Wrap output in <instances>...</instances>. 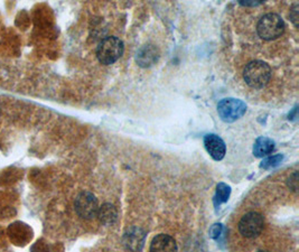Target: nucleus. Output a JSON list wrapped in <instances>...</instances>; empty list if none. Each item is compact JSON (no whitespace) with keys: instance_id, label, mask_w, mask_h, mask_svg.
Segmentation results:
<instances>
[{"instance_id":"nucleus-8","label":"nucleus","mask_w":299,"mask_h":252,"mask_svg":"<svg viewBox=\"0 0 299 252\" xmlns=\"http://www.w3.org/2000/svg\"><path fill=\"white\" fill-rule=\"evenodd\" d=\"M204 146L214 160H222L226 152L225 142L217 134L208 133L204 137Z\"/></svg>"},{"instance_id":"nucleus-13","label":"nucleus","mask_w":299,"mask_h":252,"mask_svg":"<svg viewBox=\"0 0 299 252\" xmlns=\"http://www.w3.org/2000/svg\"><path fill=\"white\" fill-rule=\"evenodd\" d=\"M230 194H231V187L229 185H226L224 183L217 184L215 195H214V205H215V208H218L222 203L227 202Z\"/></svg>"},{"instance_id":"nucleus-12","label":"nucleus","mask_w":299,"mask_h":252,"mask_svg":"<svg viewBox=\"0 0 299 252\" xmlns=\"http://www.w3.org/2000/svg\"><path fill=\"white\" fill-rule=\"evenodd\" d=\"M275 150V141L268 137H259L253 145V155L258 158L266 157Z\"/></svg>"},{"instance_id":"nucleus-5","label":"nucleus","mask_w":299,"mask_h":252,"mask_svg":"<svg viewBox=\"0 0 299 252\" xmlns=\"http://www.w3.org/2000/svg\"><path fill=\"white\" fill-rule=\"evenodd\" d=\"M75 212L81 219L92 220L97 218L98 211H99V202L96 195L91 192L84 191L77 196L74 202Z\"/></svg>"},{"instance_id":"nucleus-16","label":"nucleus","mask_w":299,"mask_h":252,"mask_svg":"<svg viewBox=\"0 0 299 252\" xmlns=\"http://www.w3.org/2000/svg\"><path fill=\"white\" fill-rule=\"evenodd\" d=\"M288 186L292 191L298 192V173L295 172L293 175H290L288 178Z\"/></svg>"},{"instance_id":"nucleus-3","label":"nucleus","mask_w":299,"mask_h":252,"mask_svg":"<svg viewBox=\"0 0 299 252\" xmlns=\"http://www.w3.org/2000/svg\"><path fill=\"white\" fill-rule=\"evenodd\" d=\"M258 35L265 40L280 37L285 31V21L278 13L269 12L263 15L257 25Z\"/></svg>"},{"instance_id":"nucleus-19","label":"nucleus","mask_w":299,"mask_h":252,"mask_svg":"<svg viewBox=\"0 0 299 252\" xmlns=\"http://www.w3.org/2000/svg\"><path fill=\"white\" fill-rule=\"evenodd\" d=\"M258 252H268V251H258Z\"/></svg>"},{"instance_id":"nucleus-9","label":"nucleus","mask_w":299,"mask_h":252,"mask_svg":"<svg viewBox=\"0 0 299 252\" xmlns=\"http://www.w3.org/2000/svg\"><path fill=\"white\" fill-rule=\"evenodd\" d=\"M159 58V51L158 48L154 46V45L148 44L144 45V46L139 48V51L137 52L136 61L138 65L141 67H150L155 65L157 63Z\"/></svg>"},{"instance_id":"nucleus-17","label":"nucleus","mask_w":299,"mask_h":252,"mask_svg":"<svg viewBox=\"0 0 299 252\" xmlns=\"http://www.w3.org/2000/svg\"><path fill=\"white\" fill-rule=\"evenodd\" d=\"M298 12H299V6L298 3H295L292 7V10H290V19H292L293 24L296 27H298V20H299Z\"/></svg>"},{"instance_id":"nucleus-4","label":"nucleus","mask_w":299,"mask_h":252,"mask_svg":"<svg viewBox=\"0 0 299 252\" xmlns=\"http://www.w3.org/2000/svg\"><path fill=\"white\" fill-rule=\"evenodd\" d=\"M247 105L239 99L226 98L222 99L217 105V112L224 123H234L244 116Z\"/></svg>"},{"instance_id":"nucleus-6","label":"nucleus","mask_w":299,"mask_h":252,"mask_svg":"<svg viewBox=\"0 0 299 252\" xmlns=\"http://www.w3.org/2000/svg\"><path fill=\"white\" fill-rule=\"evenodd\" d=\"M265 228V218L258 212H248L241 218L239 222V231L248 239H253L261 235Z\"/></svg>"},{"instance_id":"nucleus-1","label":"nucleus","mask_w":299,"mask_h":252,"mask_svg":"<svg viewBox=\"0 0 299 252\" xmlns=\"http://www.w3.org/2000/svg\"><path fill=\"white\" fill-rule=\"evenodd\" d=\"M270 66L263 61L250 62L243 70V79L249 87L254 89H261L269 83L271 79Z\"/></svg>"},{"instance_id":"nucleus-15","label":"nucleus","mask_w":299,"mask_h":252,"mask_svg":"<svg viewBox=\"0 0 299 252\" xmlns=\"http://www.w3.org/2000/svg\"><path fill=\"white\" fill-rule=\"evenodd\" d=\"M222 230H223V226L221 223L213 224L211 229H209V237H211L212 239H217V238L221 236Z\"/></svg>"},{"instance_id":"nucleus-7","label":"nucleus","mask_w":299,"mask_h":252,"mask_svg":"<svg viewBox=\"0 0 299 252\" xmlns=\"http://www.w3.org/2000/svg\"><path fill=\"white\" fill-rule=\"evenodd\" d=\"M145 241L146 232L141 228L131 227L123 235V246L129 252H142Z\"/></svg>"},{"instance_id":"nucleus-14","label":"nucleus","mask_w":299,"mask_h":252,"mask_svg":"<svg viewBox=\"0 0 299 252\" xmlns=\"http://www.w3.org/2000/svg\"><path fill=\"white\" fill-rule=\"evenodd\" d=\"M284 160V156L283 155H275V156H270L267 157L262 160V163L260 164V168L263 169H271L275 168L277 166H279Z\"/></svg>"},{"instance_id":"nucleus-10","label":"nucleus","mask_w":299,"mask_h":252,"mask_svg":"<svg viewBox=\"0 0 299 252\" xmlns=\"http://www.w3.org/2000/svg\"><path fill=\"white\" fill-rule=\"evenodd\" d=\"M150 252H178L177 244L171 236L160 233L156 236L150 244Z\"/></svg>"},{"instance_id":"nucleus-2","label":"nucleus","mask_w":299,"mask_h":252,"mask_svg":"<svg viewBox=\"0 0 299 252\" xmlns=\"http://www.w3.org/2000/svg\"><path fill=\"white\" fill-rule=\"evenodd\" d=\"M124 45L121 39L114 36H109L101 40L97 48V56L100 63L104 65H111L122 56Z\"/></svg>"},{"instance_id":"nucleus-18","label":"nucleus","mask_w":299,"mask_h":252,"mask_svg":"<svg viewBox=\"0 0 299 252\" xmlns=\"http://www.w3.org/2000/svg\"><path fill=\"white\" fill-rule=\"evenodd\" d=\"M263 3V1H240V4H242V6H251V7H256L259 6V4Z\"/></svg>"},{"instance_id":"nucleus-11","label":"nucleus","mask_w":299,"mask_h":252,"mask_svg":"<svg viewBox=\"0 0 299 252\" xmlns=\"http://www.w3.org/2000/svg\"><path fill=\"white\" fill-rule=\"evenodd\" d=\"M97 217L104 226H112L118 220V210L113 204L104 203L99 208Z\"/></svg>"}]
</instances>
